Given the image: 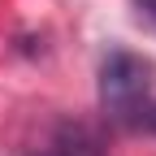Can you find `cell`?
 <instances>
[{
	"instance_id": "3957f363",
	"label": "cell",
	"mask_w": 156,
	"mask_h": 156,
	"mask_svg": "<svg viewBox=\"0 0 156 156\" xmlns=\"http://www.w3.org/2000/svg\"><path fill=\"white\" fill-rule=\"evenodd\" d=\"M134 9H139L143 22H152V26H156V0H134Z\"/></svg>"
},
{
	"instance_id": "7a4b0ae2",
	"label": "cell",
	"mask_w": 156,
	"mask_h": 156,
	"mask_svg": "<svg viewBox=\"0 0 156 156\" xmlns=\"http://www.w3.org/2000/svg\"><path fill=\"white\" fill-rule=\"evenodd\" d=\"M61 156H100V147H95V139H91V134L87 130H65L61 134Z\"/></svg>"
},
{
	"instance_id": "6da1fadb",
	"label": "cell",
	"mask_w": 156,
	"mask_h": 156,
	"mask_svg": "<svg viewBox=\"0 0 156 156\" xmlns=\"http://www.w3.org/2000/svg\"><path fill=\"white\" fill-rule=\"evenodd\" d=\"M152 100V65L134 52H108L100 65V104L117 126H139Z\"/></svg>"
},
{
	"instance_id": "277c9868",
	"label": "cell",
	"mask_w": 156,
	"mask_h": 156,
	"mask_svg": "<svg viewBox=\"0 0 156 156\" xmlns=\"http://www.w3.org/2000/svg\"><path fill=\"white\" fill-rule=\"evenodd\" d=\"M139 126L156 134V100H147V108H143V117H139Z\"/></svg>"
}]
</instances>
